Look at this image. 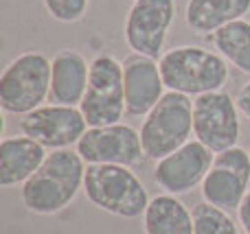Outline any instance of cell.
<instances>
[{
	"instance_id": "6da1fadb",
	"label": "cell",
	"mask_w": 250,
	"mask_h": 234,
	"mask_svg": "<svg viewBox=\"0 0 250 234\" xmlns=\"http://www.w3.org/2000/svg\"><path fill=\"white\" fill-rule=\"evenodd\" d=\"M86 162L73 149L51 151L38 171L20 186V199L29 213L48 217L66 210L83 191Z\"/></svg>"
},
{
	"instance_id": "7a4b0ae2",
	"label": "cell",
	"mask_w": 250,
	"mask_h": 234,
	"mask_svg": "<svg viewBox=\"0 0 250 234\" xmlns=\"http://www.w3.org/2000/svg\"><path fill=\"white\" fill-rule=\"evenodd\" d=\"M158 66L167 90L187 96L224 90L229 83V61L204 46H173L163 53Z\"/></svg>"
},
{
	"instance_id": "3957f363",
	"label": "cell",
	"mask_w": 250,
	"mask_h": 234,
	"mask_svg": "<svg viewBox=\"0 0 250 234\" xmlns=\"http://www.w3.org/2000/svg\"><path fill=\"white\" fill-rule=\"evenodd\" d=\"M83 193L95 208L121 219L141 217L149 206L147 188L132 166L88 164Z\"/></svg>"
},
{
	"instance_id": "277c9868",
	"label": "cell",
	"mask_w": 250,
	"mask_h": 234,
	"mask_svg": "<svg viewBox=\"0 0 250 234\" xmlns=\"http://www.w3.org/2000/svg\"><path fill=\"white\" fill-rule=\"evenodd\" d=\"M53 59L40 51L13 57L0 74V108L4 114L24 116L42 108L51 92Z\"/></svg>"
},
{
	"instance_id": "5b68a950",
	"label": "cell",
	"mask_w": 250,
	"mask_h": 234,
	"mask_svg": "<svg viewBox=\"0 0 250 234\" xmlns=\"http://www.w3.org/2000/svg\"><path fill=\"white\" fill-rule=\"evenodd\" d=\"M193 136V99L167 90L156 108L143 118L141 143L147 160H163Z\"/></svg>"
},
{
	"instance_id": "8992f818",
	"label": "cell",
	"mask_w": 250,
	"mask_h": 234,
	"mask_svg": "<svg viewBox=\"0 0 250 234\" xmlns=\"http://www.w3.org/2000/svg\"><path fill=\"white\" fill-rule=\"evenodd\" d=\"M79 109L90 127L117 125L127 114L125 108L123 61L114 55H97L90 61L88 90Z\"/></svg>"
},
{
	"instance_id": "52a82bcc",
	"label": "cell",
	"mask_w": 250,
	"mask_h": 234,
	"mask_svg": "<svg viewBox=\"0 0 250 234\" xmlns=\"http://www.w3.org/2000/svg\"><path fill=\"white\" fill-rule=\"evenodd\" d=\"M242 112L237 101L224 90L207 92L193 99V138L213 153H220L239 143Z\"/></svg>"
},
{
	"instance_id": "ba28073f",
	"label": "cell",
	"mask_w": 250,
	"mask_h": 234,
	"mask_svg": "<svg viewBox=\"0 0 250 234\" xmlns=\"http://www.w3.org/2000/svg\"><path fill=\"white\" fill-rule=\"evenodd\" d=\"M176 11V0H134L123 24V37L129 51L160 59Z\"/></svg>"
},
{
	"instance_id": "9c48e42d",
	"label": "cell",
	"mask_w": 250,
	"mask_h": 234,
	"mask_svg": "<svg viewBox=\"0 0 250 234\" xmlns=\"http://www.w3.org/2000/svg\"><path fill=\"white\" fill-rule=\"evenodd\" d=\"M75 151L83 158L86 164H121L136 169L138 164H143V160H147L141 143V131L125 123L88 127Z\"/></svg>"
},
{
	"instance_id": "30bf717a",
	"label": "cell",
	"mask_w": 250,
	"mask_h": 234,
	"mask_svg": "<svg viewBox=\"0 0 250 234\" xmlns=\"http://www.w3.org/2000/svg\"><path fill=\"white\" fill-rule=\"evenodd\" d=\"M88 127L83 112L73 105H42L20 118L22 134L38 140L48 151L77 147Z\"/></svg>"
},
{
	"instance_id": "8fae6325",
	"label": "cell",
	"mask_w": 250,
	"mask_h": 234,
	"mask_svg": "<svg viewBox=\"0 0 250 234\" xmlns=\"http://www.w3.org/2000/svg\"><path fill=\"white\" fill-rule=\"evenodd\" d=\"M215 153L204 147L200 140H189L178 151L156 162L154 182L169 195H187L193 188L202 186L207 173L213 166Z\"/></svg>"
},
{
	"instance_id": "7c38bea8",
	"label": "cell",
	"mask_w": 250,
	"mask_h": 234,
	"mask_svg": "<svg viewBox=\"0 0 250 234\" xmlns=\"http://www.w3.org/2000/svg\"><path fill=\"white\" fill-rule=\"evenodd\" d=\"M123 83L125 108L134 118H145L167 92L158 59L138 55V53H129L123 59Z\"/></svg>"
},
{
	"instance_id": "4fadbf2b",
	"label": "cell",
	"mask_w": 250,
	"mask_h": 234,
	"mask_svg": "<svg viewBox=\"0 0 250 234\" xmlns=\"http://www.w3.org/2000/svg\"><path fill=\"white\" fill-rule=\"evenodd\" d=\"M88 79H90V61L77 48H64L53 57L48 101L57 105L79 108L88 90Z\"/></svg>"
},
{
	"instance_id": "5bb4252c",
	"label": "cell",
	"mask_w": 250,
	"mask_h": 234,
	"mask_svg": "<svg viewBox=\"0 0 250 234\" xmlns=\"http://www.w3.org/2000/svg\"><path fill=\"white\" fill-rule=\"evenodd\" d=\"M46 156V147L31 136H4L0 140V186H22L42 166Z\"/></svg>"
},
{
	"instance_id": "9a60e30c",
	"label": "cell",
	"mask_w": 250,
	"mask_h": 234,
	"mask_svg": "<svg viewBox=\"0 0 250 234\" xmlns=\"http://www.w3.org/2000/svg\"><path fill=\"white\" fill-rule=\"evenodd\" d=\"M250 13V0H187L185 22L195 35H211Z\"/></svg>"
},
{
	"instance_id": "2e32d148",
	"label": "cell",
	"mask_w": 250,
	"mask_h": 234,
	"mask_svg": "<svg viewBox=\"0 0 250 234\" xmlns=\"http://www.w3.org/2000/svg\"><path fill=\"white\" fill-rule=\"evenodd\" d=\"M145 234H193V213L178 195L160 193L151 197L143 215Z\"/></svg>"
},
{
	"instance_id": "e0dca14e",
	"label": "cell",
	"mask_w": 250,
	"mask_h": 234,
	"mask_svg": "<svg viewBox=\"0 0 250 234\" xmlns=\"http://www.w3.org/2000/svg\"><path fill=\"white\" fill-rule=\"evenodd\" d=\"M248 184L250 180L235 171L224 169V166H211V171L207 173L202 186H200V193H202L204 201L230 213V210H239L248 193Z\"/></svg>"
},
{
	"instance_id": "ac0fdd59",
	"label": "cell",
	"mask_w": 250,
	"mask_h": 234,
	"mask_svg": "<svg viewBox=\"0 0 250 234\" xmlns=\"http://www.w3.org/2000/svg\"><path fill=\"white\" fill-rule=\"evenodd\" d=\"M208 44L229 61V66L250 77V20L242 18L207 35Z\"/></svg>"
},
{
	"instance_id": "d6986e66",
	"label": "cell",
	"mask_w": 250,
	"mask_h": 234,
	"mask_svg": "<svg viewBox=\"0 0 250 234\" xmlns=\"http://www.w3.org/2000/svg\"><path fill=\"white\" fill-rule=\"evenodd\" d=\"M193 234H239V228L229 210L217 208L208 201L193 206Z\"/></svg>"
},
{
	"instance_id": "ffe728a7",
	"label": "cell",
	"mask_w": 250,
	"mask_h": 234,
	"mask_svg": "<svg viewBox=\"0 0 250 234\" xmlns=\"http://www.w3.org/2000/svg\"><path fill=\"white\" fill-rule=\"evenodd\" d=\"M42 2L48 16L62 24H75L83 20L90 7V0H42Z\"/></svg>"
},
{
	"instance_id": "44dd1931",
	"label": "cell",
	"mask_w": 250,
	"mask_h": 234,
	"mask_svg": "<svg viewBox=\"0 0 250 234\" xmlns=\"http://www.w3.org/2000/svg\"><path fill=\"white\" fill-rule=\"evenodd\" d=\"M213 166H224V169H230L235 173L244 175L246 180H250V151L242 149L239 144H235V147L215 153Z\"/></svg>"
},
{
	"instance_id": "7402d4cb",
	"label": "cell",
	"mask_w": 250,
	"mask_h": 234,
	"mask_svg": "<svg viewBox=\"0 0 250 234\" xmlns=\"http://www.w3.org/2000/svg\"><path fill=\"white\" fill-rule=\"evenodd\" d=\"M235 101H237V108H239V112H242V116H246L250 121V81L239 88Z\"/></svg>"
},
{
	"instance_id": "603a6c76",
	"label": "cell",
	"mask_w": 250,
	"mask_h": 234,
	"mask_svg": "<svg viewBox=\"0 0 250 234\" xmlns=\"http://www.w3.org/2000/svg\"><path fill=\"white\" fill-rule=\"evenodd\" d=\"M237 217H239V223H242V228L246 230V234H250V191L246 193L242 206H239Z\"/></svg>"
},
{
	"instance_id": "cb8c5ba5",
	"label": "cell",
	"mask_w": 250,
	"mask_h": 234,
	"mask_svg": "<svg viewBox=\"0 0 250 234\" xmlns=\"http://www.w3.org/2000/svg\"><path fill=\"white\" fill-rule=\"evenodd\" d=\"M248 151H250V149H248Z\"/></svg>"
},
{
	"instance_id": "d4e9b609",
	"label": "cell",
	"mask_w": 250,
	"mask_h": 234,
	"mask_svg": "<svg viewBox=\"0 0 250 234\" xmlns=\"http://www.w3.org/2000/svg\"><path fill=\"white\" fill-rule=\"evenodd\" d=\"M132 2H134V0H132Z\"/></svg>"
}]
</instances>
